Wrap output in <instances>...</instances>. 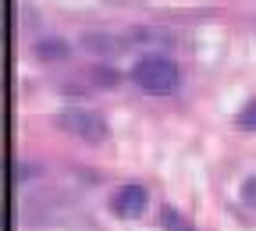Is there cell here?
I'll use <instances>...</instances> for the list:
<instances>
[{
	"label": "cell",
	"mask_w": 256,
	"mask_h": 231,
	"mask_svg": "<svg viewBox=\"0 0 256 231\" xmlns=\"http://www.w3.org/2000/svg\"><path fill=\"white\" fill-rule=\"evenodd\" d=\"M132 82L146 96H171L182 86V72H178L174 60L160 57V54H146L136 68H132Z\"/></svg>",
	"instance_id": "1"
},
{
	"label": "cell",
	"mask_w": 256,
	"mask_h": 231,
	"mask_svg": "<svg viewBox=\"0 0 256 231\" xmlns=\"http://www.w3.org/2000/svg\"><path fill=\"white\" fill-rule=\"evenodd\" d=\"M57 124L68 132V136H75V139H82V142H92V146L107 142V136H110L107 118L96 114V110H86V107H64V110L57 114Z\"/></svg>",
	"instance_id": "2"
},
{
	"label": "cell",
	"mask_w": 256,
	"mask_h": 231,
	"mask_svg": "<svg viewBox=\"0 0 256 231\" xmlns=\"http://www.w3.org/2000/svg\"><path fill=\"white\" fill-rule=\"evenodd\" d=\"M146 203H150V196H146L142 185H121L110 196V214L121 217V220H136L146 210Z\"/></svg>",
	"instance_id": "3"
},
{
	"label": "cell",
	"mask_w": 256,
	"mask_h": 231,
	"mask_svg": "<svg viewBox=\"0 0 256 231\" xmlns=\"http://www.w3.org/2000/svg\"><path fill=\"white\" fill-rule=\"evenodd\" d=\"M82 46H86L89 54H96V57H114V54L124 50V43H121L118 36H107V32H86V36H82Z\"/></svg>",
	"instance_id": "4"
},
{
	"label": "cell",
	"mask_w": 256,
	"mask_h": 231,
	"mask_svg": "<svg viewBox=\"0 0 256 231\" xmlns=\"http://www.w3.org/2000/svg\"><path fill=\"white\" fill-rule=\"evenodd\" d=\"M32 54H36L43 64H57V60H68L72 46L64 40H36V43H32Z\"/></svg>",
	"instance_id": "5"
},
{
	"label": "cell",
	"mask_w": 256,
	"mask_h": 231,
	"mask_svg": "<svg viewBox=\"0 0 256 231\" xmlns=\"http://www.w3.org/2000/svg\"><path fill=\"white\" fill-rule=\"evenodd\" d=\"M160 228L164 231H196V224L185 214H178L174 206H160Z\"/></svg>",
	"instance_id": "6"
},
{
	"label": "cell",
	"mask_w": 256,
	"mask_h": 231,
	"mask_svg": "<svg viewBox=\"0 0 256 231\" xmlns=\"http://www.w3.org/2000/svg\"><path fill=\"white\" fill-rule=\"evenodd\" d=\"M235 124H238L242 132H256V100H249V104L235 114Z\"/></svg>",
	"instance_id": "7"
},
{
	"label": "cell",
	"mask_w": 256,
	"mask_h": 231,
	"mask_svg": "<svg viewBox=\"0 0 256 231\" xmlns=\"http://www.w3.org/2000/svg\"><path fill=\"white\" fill-rule=\"evenodd\" d=\"M238 196H242V203H246V206H252V210H256V174H249V178L242 182Z\"/></svg>",
	"instance_id": "8"
},
{
	"label": "cell",
	"mask_w": 256,
	"mask_h": 231,
	"mask_svg": "<svg viewBox=\"0 0 256 231\" xmlns=\"http://www.w3.org/2000/svg\"><path fill=\"white\" fill-rule=\"evenodd\" d=\"M40 168H32V164H14V182H28Z\"/></svg>",
	"instance_id": "9"
}]
</instances>
